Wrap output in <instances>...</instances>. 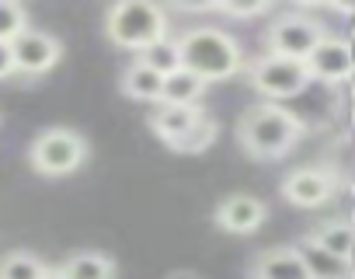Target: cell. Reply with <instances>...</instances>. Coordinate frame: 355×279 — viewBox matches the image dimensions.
Wrapping results in <instances>:
<instances>
[{
    "label": "cell",
    "instance_id": "obj_1",
    "mask_svg": "<svg viewBox=\"0 0 355 279\" xmlns=\"http://www.w3.org/2000/svg\"><path fill=\"white\" fill-rule=\"evenodd\" d=\"M303 136V122L275 105V101H265V105H254L241 115L237 122V144L248 158L254 161H279L286 158Z\"/></svg>",
    "mask_w": 355,
    "mask_h": 279
},
{
    "label": "cell",
    "instance_id": "obj_2",
    "mask_svg": "<svg viewBox=\"0 0 355 279\" xmlns=\"http://www.w3.org/2000/svg\"><path fill=\"white\" fill-rule=\"evenodd\" d=\"M178 49H182V67L192 70L196 77H202L206 84L209 81H227V77L241 74V67H244L241 46L227 32L209 28V25L189 28L182 39H178Z\"/></svg>",
    "mask_w": 355,
    "mask_h": 279
},
{
    "label": "cell",
    "instance_id": "obj_3",
    "mask_svg": "<svg viewBox=\"0 0 355 279\" xmlns=\"http://www.w3.org/2000/svg\"><path fill=\"white\" fill-rule=\"evenodd\" d=\"M105 35L119 49L146 53L150 46L167 39V15L146 0H122L105 15Z\"/></svg>",
    "mask_w": 355,
    "mask_h": 279
},
{
    "label": "cell",
    "instance_id": "obj_4",
    "mask_svg": "<svg viewBox=\"0 0 355 279\" xmlns=\"http://www.w3.org/2000/svg\"><path fill=\"white\" fill-rule=\"evenodd\" d=\"M91 147H87V140L70 129V126H49L42 129L35 140H32V147H28V161L39 175L46 178H67L73 175L77 168H84Z\"/></svg>",
    "mask_w": 355,
    "mask_h": 279
},
{
    "label": "cell",
    "instance_id": "obj_5",
    "mask_svg": "<svg viewBox=\"0 0 355 279\" xmlns=\"http://www.w3.org/2000/svg\"><path fill=\"white\" fill-rule=\"evenodd\" d=\"M310 81H313V77H310V70H306L303 60H289V56L268 53V56H261L258 63H251V84H254L265 98H272V101L303 94Z\"/></svg>",
    "mask_w": 355,
    "mask_h": 279
},
{
    "label": "cell",
    "instance_id": "obj_6",
    "mask_svg": "<svg viewBox=\"0 0 355 279\" xmlns=\"http://www.w3.org/2000/svg\"><path fill=\"white\" fill-rule=\"evenodd\" d=\"M320 39H324V28L303 15H286V18L272 22V28L265 32V46L275 56H289V60H303V63L320 46Z\"/></svg>",
    "mask_w": 355,
    "mask_h": 279
},
{
    "label": "cell",
    "instance_id": "obj_7",
    "mask_svg": "<svg viewBox=\"0 0 355 279\" xmlns=\"http://www.w3.org/2000/svg\"><path fill=\"white\" fill-rule=\"evenodd\" d=\"M338 192V171L334 168H296L293 175L282 178V196L286 203L300 206V210H317L324 206L327 199H334Z\"/></svg>",
    "mask_w": 355,
    "mask_h": 279
},
{
    "label": "cell",
    "instance_id": "obj_8",
    "mask_svg": "<svg viewBox=\"0 0 355 279\" xmlns=\"http://www.w3.org/2000/svg\"><path fill=\"white\" fill-rule=\"evenodd\" d=\"M11 53H15L18 74H25V77H42V74H49V70L60 63L63 42H60L56 35L42 32V28H28L21 39L11 42Z\"/></svg>",
    "mask_w": 355,
    "mask_h": 279
},
{
    "label": "cell",
    "instance_id": "obj_9",
    "mask_svg": "<svg viewBox=\"0 0 355 279\" xmlns=\"http://www.w3.org/2000/svg\"><path fill=\"white\" fill-rule=\"evenodd\" d=\"M202 115H206L202 105H167V101H160V105L150 112V129L174 151V147L182 144V140L202 122Z\"/></svg>",
    "mask_w": 355,
    "mask_h": 279
},
{
    "label": "cell",
    "instance_id": "obj_10",
    "mask_svg": "<svg viewBox=\"0 0 355 279\" xmlns=\"http://www.w3.org/2000/svg\"><path fill=\"white\" fill-rule=\"evenodd\" d=\"M306 70H310V77H320V81H327V84H345V81H352L355 67H352V56H348V42L324 35L320 46L306 56Z\"/></svg>",
    "mask_w": 355,
    "mask_h": 279
},
{
    "label": "cell",
    "instance_id": "obj_11",
    "mask_svg": "<svg viewBox=\"0 0 355 279\" xmlns=\"http://www.w3.org/2000/svg\"><path fill=\"white\" fill-rule=\"evenodd\" d=\"M265 217H268V210L258 196H227L216 206V223L227 234H254L265 223Z\"/></svg>",
    "mask_w": 355,
    "mask_h": 279
},
{
    "label": "cell",
    "instance_id": "obj_12",
    "mask_svg": "<svg viewBox=\"0 0 355 279\" xmlns=\"http://www.w3.org/2000/svg\"><path fill=\"white\" fill-rule=\"evenodd\" d=\"M251 279H310L296 248H268L254 258Z\"/></svg>",
    "mask_w": 355,
    "mask_h": 279
},
{
    "label": "cell",
    "instance_id": "obj_13",
    "mask_svg": "<svg viewBox=\"0 0 355 279\" xmlns=\"http://www.w3.org/2000/svg\"><path fill=\"white\" fill-rule=\"evenodd\" d=\"M310 279H355V265L352 258H338L331 251H324L320 244H313L310 237H303V244L296 248Z\"/></svg>",
    "mask_w": 355,
    "mask_h": 279
},
{
    "label": "cell",
    "instance_id": "obj_14",
    "mask_svg": "<svg viewBox=\"0 0 355 279\" xmlns=\"http://www.w3.org/2000/svg\"><path fill=\"white\" fill-rule=\"evenodd\" d=\"M122 94L132 98V101L160 105V101H164V77H160L157 70H150L146 63L132 60V63L122 70Z\"/></svg>",
    "mask_w": 355,
    "mask_h": 279
},
{
    "label": "cell",
    "instance_id": "obj_15",
    "mask_svg": "<svg viewBox=\"0 0 355 279\" xmlns=\"http://www.w3.org/2000/svg\"><path fill=\"white\" fill-rule=\"evenodd\" d=\"M60 269L67 272V279H115L119 272L115 258H108L105 251H77Z\"/></svg>",
    "mask_w": 355,
    "mask_h": 279
},
{
    "label": "cell",
    "instance_id": "obj_16",
    "mask_svg": "<svg viewBox=\"0 0 355 279\" xmlns=\"http://www.w3.org/2000/svg\"><path fill=\"white\" fill-rule=\"evenodd\" d=\"M202 94H206V81L185 67L174 70L171 77H164V101L167 105H199Z\"/></svg>",
    "mask_w": 355,
    "mask_h": 279
},
{
    "label": "cell",
    "instance_id": "obj_17",
    "mask_svg": "<svg viewBox=\"0 0 355 279\" xmlns=\"http://www.w3.org/2000/svg\"><path fill=\"white\" fill-rule=\"evenodd\" d=\"M310 241L320 244L324 251L338 255V258H352V251H355V223H345V220L320 223V227L310 234Z\"/></svg>",
    "mask_w": 355,
    "mask_h": 279
},
{
    "label": "cell",
    "instance_id": "obj_18",
    "mask_svg": "<svg viewBox=\"0 0 355 279\" xmlns=\"http://www.w3.org/2000/svg\"><path fill=\"white\" fill-rule=\"evenodd\" d=\"M46 269L49 265L32 251H11L0 258V279H42Z\"/></svg>",
    "mask_w": 355,
    "mask_h": 279
},
{
    "label": "cell",
    "instance_id": "obj_19",
    "mask_svg": "<svg viewBox=\"0 0 355 279\" xmlns=\"http://www.w3.org/2000/svg\"><path fill=\"white\" fill-rule=\"evenodd\" d=\"M139 63H146V67L157 70L160 77H171L174 70H182V49H178V42L164 39V42L150 46L146 53H139Z\"/></svg>",
    "mask_w": 355,
    "mask_h": 279
},
{
    "label": "cell",
    "instance_id": "obj_20",
    "mask_svg": "<svg viewBox=\"0 0 355 279\" xmlns=\"http://www.w3.org/2000/svg\"><path fill=\"white\" fill-rule=\"evenodd\" d=\"M25 32H28V11L15 4V0H0V42L11 46Z\"/></svg>",
    "mask_w": 355,
    "mask_h": 279
},
{
    "label": "cell",
    "instance_id": "obj_21",
    "mask_svg": "<svg viewBox=\"0 0 355 279\" xmlns=\"http://www.w3.org/2000/svg\"><path fill=\"white\" fill-rule=\"evenodd\" d=\"M216 133H220V126H216V122H213V115L206 112V115H202V122H199V126H196V129H192V133H189V136H185L174 151H178V154H202V151H209V147H213Z\"/></svg>",
    "mask_w": 355,
    "mask_h": 279
},
{
    "label": "cell",
    "instance_id": "obj_22",
    "mask_svg": "<svg viewBox=\"0 0 355 279\" xmlns=\"http://www.w3.org/2000/svg\"><path fill=\"white\" fill-rule=\"evenodd\" d=\"M220 15H230V18H258V15H265L268 11V4L265 0H237V4H213Z\"/></svg>",
    "mask_w": 355,
    "mask_h": 279
},
{
    "label": "cell",
    "instance_id": "obj_23",
    "mask_svg": "<svg viewBox=\"0 0 355 279\" xmlns=\"http://www.w3.org/2000/svg\"><path fill=\"white\" fill-rule=\"evenodd\" d=\"M11 74H18V67H15V53H11V46L0 42V81L11 77Z\"/></svg>",
    "mask_w": 355,
    "mask_h": 279
},
{
    "label": "cell",
    "instance_id": "obj_24",
    "mask_svg": "<svg viewBox=\"0 0 355 279\" xmlns=\"http://www.w3.org/2000/svg\"><path fill=\"white\" fill-rule=\"evenodd\" d=\"M334 11L348 18V35H355V4H334Z\"/></svg>",
    "mask_w": 355,
    "mask_h": 279
},
{
    "label": "cell",
    "instance_id": "obj_25",
    "mask_svg": "<svg viewBox=\"0 0 355 279\" xmlns=\"http://www.w3.org/2000/svg\"><path fill=\"white\" fill-rule=\"evenodd\" d=\"M167 279H202V276H199V272H189V269H174Z\"/></svg>",
    "mask_w": 355,
    "mask_h": 279
},
{
    "label": "cell",
    "instance_id": "obj_26",
    "mask_svg": "<svg viewBox=\"0 0 355 279\" xmlns=\"http://www.w3.org/2000/svg\"><path fill=\"white\" fill-rule=\"evenodd\" d=\"M42 279H67V272L56 265V269H46V276H42Z\"/></svg>",
    "mask_w": 355,
    "mask_h": 279
},
{
    "label": "cell",
    "instance_id": "obj_27",
    "mask_svg": "<svg viewBox=\"0 0 355 279\" xmlns=\"http://www.w3.org/2000/svg\"><path fill=\"white\" fill-rule=\"evenodd\" d=\"M348 115H352V122H355V84H352V91H348Z\"/></svg>",
    "mask_w": 355,
    "mask_h": 279
},
{
    "label": "cell",
    "instance_id": "obj_28",
    "mask_svg": "<svg viewBox=\"0 0 355 279\" xmlns=\"http://www.w3.org/2000/svg\"><path fill=\"white\" fill-rule=\"evenodd\" d=\"M348 56H352V67H355V35H348Z\"/></svg>",
    "mask_w": 355,
    "mask_h": 279
}]
</instances>
